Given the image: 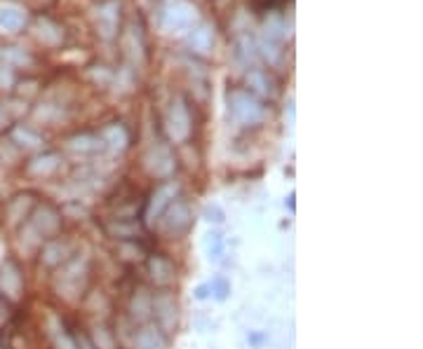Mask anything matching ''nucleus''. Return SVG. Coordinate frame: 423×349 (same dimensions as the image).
Listing matches in <instances>:
<instances>
[{"label": "nucleus", "instance_id": "39448f33", "mask_svg": "<svg viewBox=\"0 0 423 349\" xmlns=\"http://www.w3.org/2000/svg\"><path fill=\"white\" fill-rule=\"evenodd\" d=\"M151 314L156 316L158 328L163 333L175 331L179 324V305L177 298L168 290H160V293L151 295Z\"/></svg>", "mask_w": 423, "mask_h": 349}, {"label": "nucleus", "instance_id": "a878e982", "mask_svg": "<svg viewBox=\"0 0 423 349\" xmlns=\"http://www.w3.org/2000/svg\"><path fill=\"white\" fill-rule=\"evenodd\" d=\"M205 251H207V256L212 261H219L223 256V237L221 232H209L207 237H205Z\"/></svg>", "mask_w": 423, "mask_h": 349}, {"label": "nucleus", "instance_id": "2f4dec72", "mask_svg": "<svg viewBox=\"0 0 423 349\" xmlns=\"http://www.w3.org/2000/svg\"><path fill=\"white\" fill-rule=\"evenodd\" d=\"M256 5H261V8H275V5H280V3H285V0H254Z\"/></svg>", "mask_w": 423, "mask_h": 349}, {"label": "nucleus", "instance_id": "72a5a7b5", "mask_svg": "<svg viewBox=\"0 0 423 349\" xmlns=\"http://www.w3.org/2000/svg\"><path fill=\"white\" fill-rule=\"evenodd\" d=\"M5 319H8V312H5V307H3V305H0V326H3V324H5Z\"/></svg>", "mask_w": 423, "mask_h": 349}, {"label": "nucleus", "instance_id": "423d86ee", "mask_svg": "<svg viewBox=\"0 0 423 349\" xmlns=\"http://www.w3.org/2000/svg\"><path fill=\"white\" fill-rule=\"evenodd\" d=\"M191 129H193V120H191V111L186 106L184 99H175L168 113V134L172 141L181 144L191 137Z\"/></svg>", "mask_w": 423, "mask_h": 349}, {"label": "nucleus", "instance_id": "aec40b11", "mask_svg": "<svg viewBox=\"0 0 423 349\" xmlns=\"http://www.w3.org/2000/svg\"><path fill=\"white\" fill-rule=\"evenodd\" d=\"M130 314L134 321H146L151 316V293L144 288H139L137 293L132 295L130 302Z\"/></svg>", "mask_w": 423, "mask_h": 349}, {"label": "nucleus", "instance_id": "f3484780", "mask_svg": "<svg viewBox=\"0 0 423 349\" xmlns=\"http://www.w3.org/2000/svg\"><path fill=\"white\" fill-rule=\"evenodd\" d=\"M59 164H61L59 155L45 153V155H40V157L31 160L27 171L31 173V176H50V173H54L57 169H59Z\"/></svg>", "mask_w": 423, "mask_h": 349}, {"label": "nucleus", "instance_id": "c85d7f7f", "mask_svg": "<svg viewBox=\"0 0 423 349\" xmlns=\"http://www.w3.org/2000/svg\"><path fill=\"white\" fill-rule=\"evenodd\" d=\"M205 218H207L209 223H223V218L226 216H223V211L216 204H207L205 206Z\"/></svg>", "mask_w": 423, "mask_h": 349}, {"label": "nucleus", "instance_id": "f704fd0d", "mask_svg": "<svg viewBox=\"0 0 423 349\" xmlns=\"http://www.w3.org/2000/svg\"><path fill=\"white\" fill-rule=\"evenodd\" d=\"M285 204L294 211V192H290V197H287V202H285Z\"/></svg>", "mask_w": 423, "mask_h": 349}, {"label": "nucleus", "instance_id": "c756f323", "mask_svg": "<svg viewBox=\"0 0 423 349\" xmlns=\"http://www.w3.org/2000/svg\"><path fill=\"white\" fill-rule=\"evenodd\" d=\"M12 80H15V75H12L10 66H0V87L12 85Z\"/></svg>", "mask_w": 423, "mask_h": 349}, {"label": "nucleus", "instance_id": "9b49d317", "mask_svg": "<svg viewBox=\"0 0 423 349\" xmlns=\"http://www.w3.org/2000/svg\"><path fill=\"white\" fill-rule=\"evenodd\" d=\"M27 10L15 3H0V33H17L27 26Z\"/></svg>", "mask_w": 423, "mask_h": 349}, {"label": "nucleus", "instance_id": "4468645a", "mask_svg": "<svg viewBox=\"0 0 423 349\" xmlns=\"http://www.w3.org/2000/svg\"><path fill=\"white\" fill-rule=\"evenodd\" d=\"M188 47H191V52H195V54H209L212 47H214V31H212L207 24H200L198 29H191Z\"/></svg>", "mask_w": 423, "mask_h": 349}, {"label": "nucleus", "instance_id": "6ab92c4d", "mask_svg": "<svg viewBox=\"0 0 423 349\" xmlns=\"http://www.w3.org/2000/svg\"><path fill=\"white\" fill-rule=\"evenodd\" d=\"M149 270H151V277L156 284H170L175 279V265H172L165 256H151Z\"/></svg>", "mask_w": 423, "mask_h": 349}, {"label": "nucleus", "instance_id": "412c9836", "mask_svg": "<svg viewBox=\"0 0 423 349\" xmlns=\"http://www.w3.org/2000/svg\"><path fill=\"white\" fill-rule=\"evenodd\" d=\"M118 12H120V8L115 3H106L99 8L97 24L104 36H113V31L118 29Z\"/></svg>", "mask_w": 423, "mask_h": 349}, {"label": "nucleus", "instance_id": "a211bd4d", "mask_svg": "<svg viewBox=\"0 0 423 349\" xmlns=\"http://www.w3.org/2000/svg\"><path fill=\"white\" fill-rule=\"evenodd\" d=\"M68 148L80 155H97L104 150V141L99 134H80V137L68 141Z\"/></svg>", "mask_w": 423, "mask_h": 349}, {"label": "nucleus", "instance_id": "cd10ccee", "mask_svg": "<svg viewBox=\"0 0 423 349\" xmlns=\"http://www.w3.org/2000/svg\"><path fill=\"white\" fill-rule=\"evenodd\" d=\"M0 56H3L5 61H10V63H19V66H24V63L31 61V56L24 54V52H19L17 47H5L3 52H0Z\"/></svg>", "mask_w": 423, "mask_h": 349}, {"label": "nucleus", "instance_id": "1a4fd4ad", "mask_svg": "<svg viewBox=\"0 0 423 349\" xmlns=\"http://www.w3.org/2000/svg\"><path fill=\"white\" fill-rule=\"evenodd\" d=\"M177 195H179L177 180H168V183L156 187V192H153L149 204H146V218H149V221H158V218L163 216V211L177 199Z\"/></svg>", "mask_w": 423, "mask_h": 349}, {"label": "nucleus", "instance_id": "393cba45", "mask_svg": "<svg viewBox=\"0 0 423 349\" xmlns=\"http://www.w3.org/2000/svg\"><path fill=\"white\" fill-rule=\"evenodd\" d=\"M12 139H15V144L24 146V148H40V146H43L40 134H36L34 129L22 127V125L12 129Z\"/></svg>", "mask_w": 423, "mask_h": 349}, {"label": "nucleus", "instance_id": "473e14b6", "mask_svg": "<svg viewBox=\"0 0 423 349\" xmlns=\"http://www.w3.org/2000/svg\"><path fill=\"white\" fill-rule=\"evenodd\" d=\"M5 125H8V113H5L3 106H0V129H3Z\"/></svg>", "mask_w": 423, "mask_h": 349}, {"label": "nucleus", "instance_id": "7c9ffc66", "mask_svg": "<svg viewBox=\"0 0 423 349\" xmlns=\"http://www.w3.org/2000/svg\"><path fill=\"white\" fill-rule=\"evenodd\" d=\"M195 298H198V300L209 298V284H200V286L195 288Z\"/></svg>", "mask_w": 423, "mask_h": 349}, {"label": "nucleus", "instance_id": "5701e85b", "mask_svg": "<svg viewBox=\"0 0 423 349\" xmlns=\"http://www.w3.org/2000/svg\"><path fill=\"white\" fill-rule=\"evenodd\" d=\"M106 230H108V235L115 237V239H134V237L139 235V223L125 221V218H118V221L108 223Z\"/></svg>", "mask_w": 423, "mask_h": 349}, {"label": "nucleus", "instance_id": "9d476101", "mask_svg": "<svg viewBox=\"0 0 423 349\" xmlns=\"http://www.w3.org/2000/svg\"><path fill=\"white\" fill-rule=\"evenodd\" d=\"M247 92H252L254 96H264V99H273L278 94V82L275 77L268 73V70H249L247 73Z\"/></svg>", "mask_w": 423, "mask_h": 349}, {"label": "nucleus", "instance_id": "2eb2a0df", "mask_svg": "<svg viewBox=\"0 0 423 349\" xmlns=\"http://www.w3.org/2000/svg\"><path fill=\"white\" fill-rule=\"evenodd\" d=\"M47 331H50V338H52V342H54V349H78V345H75V340H73V335L66 331L64 321L57 319L54 314L47 319Z\"/></svg>", "mask_w": 423, "mask_h": 349}, {"label": "nucleus", "instance_id": "bb28decb", "mask_svg": "<svg viewBox=\"0 0 423 349\" xmlns=\"http://www.w3.org/2000/svg\"><path fill=\"white\" fill-rule=\"evenodd\" d=\"M228 293H230V281L223 274H216L214 279L209 281V295H214L216 300L223 302L228 298Z\"/></svg>", "mask_w": 423, "mask_h": 349}, {"label": "nucleus", "instance_id": "6e6552de", "mask_svg": "<svg viewBox=\"0 0 423 349\" xmlns=\"http://www.w3.org/2000/svg\"><path fill=\"white\" fill-rule=\"evenodd\" d=\"M59 228H61L59 213H57L52 206H47V204L38 206V211L34 213V218H31V225H29V230L34 232V235H38V239H40V242H43L45 237L57 235V232H59Z\"/></svg>", "mask_w": 423, "mask_h": 349}, {"label": "nucleus", "instance_id": "20e7f679", "mask_svg": "<svg viewBox=\"0 0 423 349\" xmlns=\"http://www.w3.org/2000/svg\"><path fill=\"white\" fill-rule=\"evenodd\" d=\"M282 40H285V26H282V19L278 15H271L266 22L264 36H261L259 45V54L264 56L268 63H278L282 56Z\"/></svg>", "mask_w": 423, "mask_h": 349}, {"label": "nucleus", "instance_id": "f8f14e48", "mask_svg": "<svg viewBox=\"0 0 423 349\" xmlns=\"http://www.w3.org/2000/svg\"><path fill=\"white\" fill-rule=\"evenodd\" d=\"M22 274H19V270L15 267L12 263L3 265V270H0V293L8 295L10 300H19V295H22Z\"/></svg>", "mask_w": 423, "mask_h": 349}, {"label": "nucleus", "instance_id": "4be33fe9", "mask_svg": "<svg viewBox=\"0 0 423 349\" xmlns=\"http://www.w3.org/2000/svg\"><path fill=\"white\" fill-rule=\"evenodd\" d=\"M256 42L252 40L249 36H240L238 40H235V59H238L242 66H249L254 59H256Z\"/></svg>", "mask_w": 423, "mask_h": 349}, {"label": "nucleus", "instance_id": "b1692460", "mask_svg": "<svg viewBox=\"0 0 423 349\" xmlns=\"http://www.w3.org/2000/svg\"><path fill=\"white\" fill-rule=\"evenodd\" d=\"M70 254V247L66 242H50L43 251V263L45 265H59L66 261V256Z\"/></svg>", "mask_w": 423, "mask_h": 349}, {"label": "nucleus", "instance_id": "dca6fc26", "mask_svg": "<svg viewBox=\"0 0 423 349\" xmlns=\"http://www.w3.org/2000/svg\"><path fill=\"white\" fill-rule=\"evenodd\" d=\"M137 349H165V333L158 326H144L134 335Z\"/></svg>", "mask_w": 423, "mask_h": 349}, {"label": "nucleus", "instance_id": "f257e3e1", "mask_svg": "<svg viewBox=\"0 0 423 349\" xmlns=\"http://www.w3.org/2000/svg\"><path fill=\"white\" fill-rule=\"evenodd\" d=\"M228 118L238 127H256L266 120V106L259 96H254L247 89H230L226 96Z\"/></svg>", "mask_w": 423, "mask_h": 349}, {"label": "nucleus", "instance_id": "f03ea898", "mask_svg": "<svg viewBox=\"0 0 423 349\" xmlns=\"http://www.w3.org/2000/svg\"><path fill=\"white\" fill-rule=\"evenodd\" d=\"M198 22V10L188 0H170L160 12V29L165 33H184L191 31Z\"/></svg>", "mask_w": 423, "mask_h": 349}, {"label": "nucleus", "instance_id": "ddd939ff", "mask_svg": "<svg viewBox=\"0 0 423 349\" xmlns=\"http://www.w3.org/2000/svg\"><path fill=\"white\" fill-rule=\"evenodd\" d=\"M101 141H104V148H111L113 153H120L125 150L127 144H130V134H127V129L123 125H118V122H113V125H106L101 129Z\"/></svg>", "mask_w": 423, "mask_h": 349}, {"label": "nucleus", "instance_id": "7ed1b4c3", "mask_svg": "<svg viewBox=\"0 0 423 349\" xmlns=\"http://www.w3.org/2000/svg\"><path fill=\"white\" fill-rule=\"evenodd\" d=\"M160 218H163V221H160V230L168 237L184 235V232H188V228L193 225V211H191L188 202H184V199L179 197L163 211Z\"/></svg>", "mask_w": 423, "mask_h": 349}, {"label": "nucleus", "instance_id": "0eeeda50", "mask_svg": "<svg viewBox=\"0 0 423 349\" xmlns=\"http://www.w3.org/2000/svg\"><path fill=\"white\" fill-rule=\"evenodd\" d=\"M144 164H146V169H149V173H153V176H158V178H168L170 173H175V169H177L175 155H172V150L165 144L153 146L151 150L146 153Z\"/></svg>", "mask_w": 423, "mask_h": 349}]
</instances>
